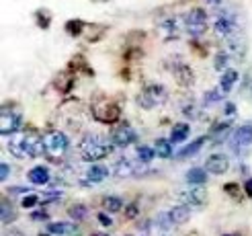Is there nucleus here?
<instances>
[{
  "label": "nucleus",
  "instance_id": "nucleus-1",
  "mask_svg": "<svg viewBox=\"0 0 252 236\" xmlns=\"http://www.w3.org/2000/svg\"><path fill=\"white\" fill-rule=\"evenodd\" d=\"M6 148L17 158H35L43 154V138L35 130H19L8 138Z\"/></svg>",
  "mask_w": 252,
  "mask_h": 236
},
{
  "label": "nucleus",
  "instance_id": "nucleus-2",
  "mask_svg": "<svg viewBox=\"0 0 252 236\" xmlns=\"http://www.w3.org/2000/svg\"><path fill=\"white\" fill-rule=\"evenodd\" d=\"M111 150H113L111 140L103 138V135H98V134H88L80 142V156L84 160H88V163H94V160L109 156Z\"/></svg>",
  "mask_w": 252,
  "mask_h": 236
},
{
  "label": "nucleus",
  "instance_id": "nucleus-3",
  "mask_svg": "<svg viewBox=\"0 0 252 236\" xmlns=\"http://www.w3.org/2000/svg\"><path fill=\"white\" fill-rule=\"evenodd\" d=\"M70 148V140L66 134L62 132H49L43 138V154L52 160V163H60L66 156Z\"/></svg>",
  "mask_w": 252,
  "mask_h": 236
},
{
  "label": "nucleus",
  "instance_id": "nucleus-4",
  "mask_svg": "<svg viewBox=\"0 0 252 236\" xmlns=\"http://www.w3.org/2000/svg\"><path fill=\"white\" fill-rule=\"evenodd\" d=\"M164 101H166V91H164V86H160V84L146 86V89L140 93V97H137V103H140L144 109H154Z\"/></svg>",
  "mask_w": 252,
  "mask_h": 236
},
{
  "label": "nucleus",
  "instance_id": "nucleus-5",
  "mask_svg": "<svg viewBox=\"0 0 252 236\" xmlns=\"http://www.w3.org/2000/svg\"><path fill=\"white\" fill-rule=\"evenodd\" d=\"M93 115L100 123H115L119 119V107L109 99H98L93 105Z\"/></svg>",
  "mask_w": 252,
  "mask_h": 236
},
{
  "label": "nucleus",
  "instance_id": "nucleus-6",
  "mask_svg": "<svg viewBox=\"0 0 252 236\" xmlns=\"http://www.w3.org/2000/svg\"><path fill=\"white\" fill-rule=\"evenodd\" d=\"M185 25L187 31L193 37H199L207 31V12L203 8H191L185 17Z\"/></svg>",
  "mask_w": 252,
  "mask_h": 236
},
{
  "label": "nucleus",
  "instance_id": "nucleus-7",
  "mask_svg": "<svg viewBox=\"0 0 252 236\" xmlns=\"http://www.w3.org/2000/svg\"><path fill=\"white\" fill-rule=\"evenodd\" d=\"M19 126H21V111H17L15 107L10 109L8 105H4L2 113H0V132H2V135L17 134Z\"/></svg>",
  "mask_w": 252,
  "mask_h": 236
},
{
  "label": "nucleus",
  "instance_id": "nucleus-8",
  "mask_svg": "<svg viewBox=\"0 0 252 236\" xmlns=\"http://www.w3.org/2000/svg\"><path fill=\"white\" fill-rule=\"evenodd\" d=\"M135 132L133 128L129 126V123H121V126H117L115 130L111 132V142L113 146H119V148H125V146H129L135 142Z\"/></svg>",
  "mask_w": 252,
  "mask_h": 236
},
{
  "label": "nucleus",
  "instance_id": "nucleus-9",
  "mask_svg": "<svg viewBox=\"0 0 252 236\" xmlns=\"http://www.w3.org/2000/svg\"><path fill=\"white\" fill-rule=\"evenodd\" d=\"M230 169V160L225 154H211L205 160V170H209L211 175H223Z\"/></svg>",
  "mask_w": 252,
  "mask_h": 236
},
{
  "label": "nucleus",
  "instance_id": "nucleus-10",
  "mask_svg": "<svg viewBox=\"0 0 252 236\" xmlns=\"http://www.w3.org/2000/svg\"><path fill=\"white\" fill-rule=\"evenodd\" d=\"M181 203L187 205V207H199V205H203L205 200H207V193L203 189H189V191H181Z\"/></svg>",
  "mask_w": 252,
  "mask_h": 236
},
{
  "label": "nucleus",
  "instance_id": "nucleus-11",
  "mask_svg": "<svg viewBox=\"0 0 252 236\" xmlns=\"http://www.w3.org/2000/svg\"><path fill=\"white\" fill-rule=\"evenodd\" d=\"M47 232L54 236H76L78 228L74 224H68V222H52V224L47 226Z\"/></svg>",
  "mask_w": 252,
  "mask_h": 236
},
{
  "label": "nucleus",
  "instance_id": "nucleus-12",
  "mask_svg": "<svg viewBox=\"0 0 252 236\" xmlns=\"http://www.w3.org/2000/svg\"><path fill=\"white\" fill-rule=\"evenodd\" d=\"M230 123H221V121H218L216 126L211 128V132H209V140L216 144V146H220L221 142H225V138H228V134H230Z\"/></svg>",
  "mask_w": 252,
  "mask_h": 236
},
{
  "label": "nucleus",
  "instance_id": "nucleus-13",
  "mask_svg": "<svg viewBox=\"0 0 252 236\" xmlns=\"http://www.w3.org/2000/svg\"><path fill=\"white\" fill-rule=\"evenodd\" d=\"M109 177V169L103 165H91L86 170V183H103Z\"/></svg>",
  "mask_w": 252,
  "mask_h": 236
},
{
  "label": "nucleus",
  "instance_id": "nucleus-14",
  "mask_svg": "<svg viewBox=\"0 0 252 236\" xmlns=\"http://www.w3.org/2000/svg\"><path fill=\"white\" fill-rule=\"evenodd\" d=\"M168 218L172 224H185V222H189V218H191V207H187V205H174L170 212H168Z\"/></svg>",
  "mask_w": 252,
  "mask_h": 236
},
{
  "label": "nucleus",
  "instance_id": "nucleus-15",
  "mask_svg": "<svg viewBox=\"0 0 252 236\" xmlns=\"http://www.w3.org/2000/svg\"><path fill=\"white\" fill-rule=\"evenodd\" d=\"M252 144V126H242L234 134V146L236 148H246Z\"/></svg>",
  "mask_w": 252,
  "mask_h": 236
},
{
  "label": "nucleus",
  "instance_id": "nucleus-16",
  "mask_svg": "<svg viewBox=\"0 0 252 236\" xmlns=\"http://www.w3.org/2000/svg\"><path fill=\"white\" fill-rule=\"evenodd\" d=\"M27 179L33 183V185H45L49 181V170L45 167H33L29 172H27Z\"/></svg>",
  "mask_w": 252,
  "mask_h": 236
},
{
  "label": "nucleus",
  "instance_id": "nucleus-17",
  "mask_svg": "<svg viewBox=\"0 0 252 236\" xmlns=\"http://www.w3.org/2000/svg\"><path fill=\"white\" fill-rule=\"evenodd\" d=\"M115 175L117 177H131V175H135L137 172V169H135V165L131 163V160H127V158H121V160H117V165H115Z\"/></svg>",
  "mask_w": 252,
  "mask_h": 236
},
{
  "label": "nucleus",
  "instance_id": "nucleus-18",
  "mask_svg": "<svg viewBox=\"0 0 252 236\" xmlns=\"http://www.w3.org/2000/svg\"><path fill=\"white\" fill-rule=\"evenodd\" d=\"M234 21L232 19H228V17H220L218 21H216V33L220 35V37H230L232 33H234Z\"/></svg>",
  "mask_w": 252,
  "mask_h": 236
},
{
  "label": "nucleus",
  "instance_id": "nucleus-19",
  "mask_svg": "<svg viewBox=\"0 0 252 236\" xmlns=\"http://www.w3.org/2000/svg\"><path fill=\"white\" fill-rule=\"evenodd\" d=\"M103 209L105 212H109V214H117V212H121V207H123V202H121V197H117V195H107V197H103Z\"/></svg>",
  "mask_w": 252,
  "mask_h": 236
},
{
  "label": "nucleus",
  "instance_id": "nucleus-20",
  "mask_svg": "<svg viewBox=\"0 0 252 236\" xmlns=\"http://www.w3.org/2000/svg\"><path fill=\"white\" fill-rule=\"evenodd\" d=\"M174 76H176V80H179L181 84H185V86L195 80L191 68H189L187 64H179V70H174Z\"/></svg>",
  "mask_w": 252,
  "mask_h": 236
},
{
  "label": "nucleus",
  "instance_id": "nucleus-21",
  "mask_svg": "<svg viewBox=\"0 0 252 236\" xmlns=\"http://www.w3.org/2000/svg\"><path fill=\"white\" fill-rule=\"evenodd\" d=\"M187 181L191 185H203L207 181V170L205 169H191V170H187Z\"/></svg>",
  "mask_w": 252,
  "mask_h": 236
},
{
  "label": "nucleus",
  "instance_id": "nucleus-22",
  "mask_svg": "<svg viewBox=\"0 0 252 236\" xmlns=\"http://www.w3.org/2000/svg\"><path fill=\"white\" fill-rule=\"evenodd\" d=\"M187 135H189V126L187 123H176L172 134H170V142L172 144H181L187 140Z\"/></svg>",
  "mask_w": 252,
  "mask_h": 236
},
{
  "label": "nucleus",
  "instance_id": "nucleus-23",
  "mask_svg": "<svg viewBox=\"0 0 252 236\" xmlns=\"http://www.w3.org/2000/svg\"><path fill=\"white\" fill-rule=\"evenodd\" d=\"M205 135H203V138H197L193 144H189L187 148H183V150L179 152V154H176V156H179V158H187V156H193V154H197L199 150H201V148H203V144H205Z\"/></svg>",
  "mask_w": 252,
  "mask_h": 236
},
{
  "label": "nucleus",
  "instance_id": "nucleus-24",
  "mask_svg": "<svg viewBox=\"0 0 252 236\" xmlns=\"http://www.w3.org/2000/svg\"><path fill=\"white\" fill-rule=\"evenodd\" d=\"M236 80H238V72H236V70H225L223 76H221V82H220V89H221L223 93H228L232 86H234Z\"/></svg>",
  "mask_w": 252,
  "mask_h": 236
},
{
  "label": "nucleus",
  "instance_id": "nucleus-25",
  "mask_svg": "<svg viewBox=\"0 0 252 236\" xmlns=\"http://www.w3.org/2000/svg\"><path fill=\"white\" fill-rule=\"evenodd\" d=\"M12 220H17V209L10 205L8 197H4L2 200V224L6 226V224H10Z\"/></svg>",
  "mask_w": 252,
  "mask_h": 236
},
{
  "label": "nucleus",
  "instance_id": "nucleus-26",
  "mask_svg": "<svg viewBox=\"0 0 252 236\" xmlns=\"http://www.w3.org/2000/svg\"><path fill=\"white\" fill-rule=\"evenodd\" d=\"M156 154L160 158H170L172 156V144L168 140H156Z\"/></svg>",
  "mask_w": 252,
  "mask_h": 236
},
{
  "label": "nucleus",
  "instance_id": "nucleus-27",
  "mask_svg": "<svg viewBox=\"0 0 252 236\" xmlns=\"http://www.w3.org/2000/svg\"><path fill=\"white\" fill-rule=\"evenodd\" d=\"M68 214H70V218L82 222V220L88 216V209H86V205H82V203H74V205H70Z\"/></svg>",
  "mask_w": 252,
  "mask_h": 236
},
{
  "label": "nucleus",
  "instance_id": "nucleus-28",
  "mask_svg": "<svg viewBox=\"0 0 252 236\" xmlns=\"http://www.w3.org/2000/svg\"><path fill=\"white\" fill-rule=\"evenodd\" d=\"M154 152H156V150H152L150 146H140V148H137V158H140V163L148 165L150 160L154 158Z\"/></svg>",
  "mask_w": 252,
  "mask_h": 236
},
{
  "label": "nucleus",
  "instance_id": "nucleus-29",
  "mask_svg": "<svg viewBox=\"0 0 252 236\" xmlns=\"http://www.w3.org/2000/svg\"><path fill=\"white\" fill-rule=\"evenodd\" d=\"M37 19H39V27L41 29H47L49 23H52V15H49V10H37Z\"/></svg>",
  "mask_w": 252,
  "mask_h": 236
},
{
  "label": "nucleus",
  "instance_id": "nucleus-30",
  "mask_svg": "<svg viewBox=\"0 0 252 236\" xmlns=\"http://www.w3.org/2000/svg\"><path fill=\"white\" fill-rule=\"evenodd\" d=\"M37 203H39V195H35V193H31V191L25 195V197H23V202H21L23 207H35Z\"/></svg>",
  "mask_w": 252,
  "mask_h": 236
},
{
  "label": "nucleus",
  "instance_id": "nucleus-31",
  "mask_svg": "<svg viewBox=\"0 0 252 236\" xmlns=\"http://www.w3.org/2000/svg\"><path fill=\"white\" fill-rule=\"evenodd\" d=\"M221 93H223L221 89H216V91H211V93H207V97H205V101H207V103H216V101H220V99L223 97Z\"/></svg>",
  "mask_w": 252,
  "mask_h": 236
},
{
  "label": "nucleus",
  "instance_id": "nucleus-32",
  "mask_svg": "<svg viewBox=\"0 0 252 236\" xmlns=\"http://www.w3.org/2000/svg\"><path fill=\"white\" fill-rule=\"evenodd\" d=\"M225 62H228V56H225L223 52L218 54V58H216V68H218V70H223V68H225Z\"/></svg>",
  "mask_w": 252,
  "mask_h": 236
},
{
  "label": "nucleus",
  "instance_id": "nucleus-33",
  "mask_svg": "<svg viewBox=\"0 0 252 236\" xmlns=\"http://www.w3.org/2000/svg\"><path fill=\"white\" fill-rule=\"evenodd\" d=\"M58 197H60V193H58V191H49L47 195H43V197H41V202H43V203H49V202H56Z\"/></svg>",
  "mask_w": 252,
  "mask_h": 236
},
{
  "label": "nucleus",
  "instance_id": "nucleus-34",
  "mask_svg": "<svg viewBox=\"0 0 252 236\" xmlns=\"http://www.w3.org/2000/svg\"><path fill=\"white\" fill-rule=\"evenodd\" d=\"M137 216V205L135 203H131V205H127V209H125V218H135Z\"/></svg>",
  "mask_w": 252,
  "mask_h": 236
},
{
  "label": "nucleus",
  "instance_id": "nucleus-35",
  "mask_svg": "<svg viewBox=\"0 0 252 236\" xmlns=\"http://www.w3.org/2000/svg\"><path fill=\"white\" fill-rule=\"evenodd\" d=\"M31 218H33V220H47V218H49V214L45 212V209H37V212H33V214H31Z\"/></svg>",
  "mask_w": 252,
  "mask_h": 236
},
{
  "label": "nucleus",
  "instance_id": "nucleus-36",
  "mask_svg": "<svg viewBox=\"0 0 252 236\" xmlns=\"http://www.w3.org/2000/svg\"><path fill=\"white\" fill-rule=\"evenodd\" d=\"M8 172H10V169H8V165H6V163L0 165V179L6 181V179H8Z\"/></svg>",
  "mask_w": 252,
  "mask_h": 236
},
{
  "label": "nucleus",
  "instance_id": "nucleus-37",
  "mask_svg": "<svg viewBox=\"0 0 252 236\" xmlns=\"http://www.w3.org/2000/svg\"><path fill=\"white\" fill-rule=\"evenodd\" d=\"M96 218H98V222H100V224H103V226H107V228L113 224V222H111V218H109V216H105V214H98Z\"/></svg>",
  "mask_w": 252,
  "mask_h": 236
},
{
  "label": "nucleus",
  "instance_id": "nucleus-38",
  "mask_svg": "<svg viewBox=\"0 0 252 236\" xmlns=\"http://www.w3.org/2000/svg\"><path fill=\"white\" fill-rule=\"evenodd\" d=\"M225 191H228L230 195H234V197H236V195H238V185H236V183H230V185H225Z\"/></svg>",
  "mask_w": 252,
  "mask_h": 236
},
{
  "label": "nucleus",
  "instance_id": "nucleus-39",
  "mask_svg": "<svg viewBox=\"0 0 252 236\" xmlns=\"http://www.w3.org/2000/svg\"><path fill=\"white\" fill-rule=\"evenodd\" d=\"M244 191H246L248 197H252V179H248V181L244 183Z\"/></svg>",
  "mask_w": 252,
  "mask_h": 236
},
{
  "label": "nucleus",
  "instance_id": "nucleus-40",
  "mask_svg": "<svg viewBox=\"0 0 252 236\" xmlns=\"http://www.w3.org/2000/svg\"><path fill=\"white\" fill-rule=\"evenodd\" d=\"M4 236H25V234H23L21 230H15V228H12V230H6Z\"/></svg>",
  "mask_w": 252,
  "mask_h": 236
},
{
  "label": "nucleus",
  "instance_id": "nucleus-41",
  "mask_svg": "<svg viewBox=\"0 0 252 236\" xmlns=\"http://www.w3.org/2000/svg\"><path fill=\"white\" fill-rule=\"evenodd\" d=\"M234 109H236V107H234L232 103H228V105H225V113H228V115H232V113H234Z\"/></svg>",
  "mask_w": 252,
  "mask_h": 236
},
{
  "label": "nucleus",
  "instance_id": "nucleus-42",
  "mask_svg": "<svg viewBox=\"0 0 252 236\" xmlns=\"http://www.w3.org/2000/svg\"><path fill=\"white\" fill-rule=\"evenodd\" d=\"M93 236H107V234H98V232H94V234H93Z\"/></svg>",
  "mask_w": 252,
  "mask_h": 236
},
{
  "label": "nucleus",
  "instance_id": "nucleus-43",
  "mask_svg": "<svg viewBox=\"0 0 252 236\" xmlns=\"http://www.w3.org/2000/svg\"><path fill=\"white\" fill-rule=\"evenodd\" d=\"M207 2H220V0H207Z\"/></svg>",
  "mask_w": 252,
  "mask_h": 236
},
{
  "label": "nucleus",
  "instance_id": "nucleus-44",
  "mask_svg": "<svg viewBox=\"0 0 252 236\" xmlns=\"http://www.w3.org/2000/svg\"><path fill=\"white\" fill-rule=\"evenodd\" d=\"M98 2H107V0H98Z\"/></svg>",
  "mask_w": 252,
  "mask_h": 236
},
{
  "label": "nucleus",
  "instance_id": "nucleus-45",
  "mask_svg": "<svg viewBox=\"0 0 252 236\" xmlns=\"http://www.w3.org/2000/svg\"><path fill=\"white\" fill-rule=\"evenodd\" d=\"M223 236H234V234H223Z\"/></svg>",
  "mask_w": 252,
  "mask_h": 236
}]
</instances>
